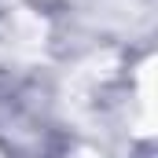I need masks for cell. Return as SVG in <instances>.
<instances>
[{
  "mask_svg": "<svg viewBox=\"0 0 158 158\" xmlns=\"http://www.w3.org/2000/svg\"><path fill=\"white\" fill-rule=\"evenodd\" d=\"M0 158H7V155H4V151H0Z\"/></svg>",
  "mask_w": 158,
  "mask_h": 158,
  "instance_id": "cell-1",
  "label": "cell"
}]
</instances>
